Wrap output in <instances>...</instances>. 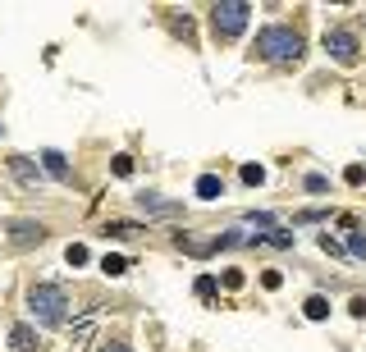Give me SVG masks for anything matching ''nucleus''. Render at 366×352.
<instances>
[{"label": "nucleus", "mask_w": 366, "mask_h": 352, "mask_svg": "<svg viewBox=\"0 0 366 352\" xmlns=\"http://www.w3.org/2000/svg\"><path fill=\"white\" fill-rule=\"evenodd\" d=\"M252 51L261 60H270V65H298L302 60V37L293 33V28H284V23H275V28H261V33H256Z\"/></svg>", "instance_id": "f257e3e1"}, {"label": "nucleus", "mask_w": 366, "mask_h": 352, "mask_svg": "<svg viewBox=\"0 0 366 352\" xmlns=\"http://www.w3.org/2000/svg\"><path fill=\"white\" fill-rule=\"evenodd\" d=\"M69 307V288L65 284H33L28 288V311L37 325H60Z\"/></svg>", "instance_id": "f03ea898"}, {"label": "nucleus", "mask_w": 366, "mask_h": 352, "mask_svg": "<svg viewBox=\"0 0 366 352\" xmlns=\"http://www.w3.org/2000/svg\"><path fill=\"white\" fill-rule=\"evenodd\" d=\"M247 19H252V5L247 0H220V5H211V28H215L220 42H233L247 28Z\"/></svg>", "instance_id": "7ed1b4c3"}, {"label": "nucleus", "mask_w": 366, "mask_h": 352, "mask_svg": "<svg viewBox=\"0 0 366 352\" xmlns=\"http://www.w3.org/2000/svg\"><path fill=\"white\" fill-rule=\"evenodd\" d=\"M325 51H330L339 65H357V51H362V46H357V37L348 33V28H330V33H325Z\"/></svg>", "instance_id": "20e7f679"}, {"label": "nucleus", "mask_w": 366, "mask_h": 352, "mask_svg": "<svg viewBox=\"0 0 366 352\" xmlns=\"http://www.w3.org/2000/svg\"><path fill=\"white\" fill-rule=\"evenodd\" d=\"M42 238H46V224H37V220H14L10 224L14 247H33V242H42Z\"/></svg>", "instance_id": "39448f33"}, {"label": "nucleus", "mask_w": 366, "mask_h": 352, "mask_svg": "<svg viewBox=\"0 0 366 352\" xmlns=\"http://www.w3.org/2000/svg\"><path fill=\"white\" fill-rule=\"evenodd\" d=\"M10 174L19 178L23 187H42V165H33V160H28V156H10Z\"/></svg>", "instance_id": "423d86ee"}, {"label": "nucleus", "mask_w": 366, "mask_h": 352, "mask_svg": "<svg viewBox=\"0 0 366 352\" xmlns=\"http://www.w3.org/2000/svg\"><path fill=\"white\" fill-rule=\"evenodd\" d=\"M42 169L51 178H60V183H74V169H69V160L60 151H42Z\"/></svg>", "instance_id": "0eeeda50"}, {"label": "nucleus", "mask_w": 366, "mask_h": 352, "mask_svg": "<svg viewBox=\"0 0 366 352\" xmlns=\"http://www.w3.org/2000/svg\"><path fill=\"white\" fill-rule=\"evenodd\" d=\"M10 348L14 352H37V348H42V339H37L33 325H14V330H10Z\"/></svg>", "instance_id": "6e6552de"}, {"label": "nucleus", "mask_w": 366, "mask_h": 352, "mask_svg": "<svg viewBox=\"0 0 366 352\" xmlns=\"http://www.w3.org/2000/svg\"><path fill=\"white\" fill-rule=\"evenodd\" d=\"M197 197L201 201H220L224 197V178L220 174H201L197 178Z\"/></svg>", "instance_id": "1a4fd4ad"}, {"label": "nucleus", "mask_w": 366, "mask_h": 352, "mask_svg": "<svg viewBox=\"0 0 366 352\" xmlns=\"http://www.w3.org/2000/svg\"><path fill=\"white\" fill-rule=\"evenodd\" d=\"M138 206L151 210V215H178V201H160L156 192H142V197H138Z\"/></svg>", "instance_id": "9d476101"}, {"label": "nucleus", "mask_w": 366, "mask_h": 352, "mask_svg": "<svg viewBox=\"0 0 366 352\" xmlns=\"http://www.w3.org/2000/svg\"><path fill=\"white\" fill-rule=\"evenodd\" d=\"M252 242H266V247H293V233H289V229H279V224H275L270 233H256Z\"/></svg>", "instance_id": "9b49d317"}, {"label": "nucleus", "mask_w": 366, "mask_h": 352, "mask_svg": "<svg viewBox=\"0 0 366 352\" xmlns=\"http://www.w3.org/2000/svg\"><path fill=\"white\" fill-rule=\"evenodd\" d=\"M302 311H307V320H325V316H330V302H325L321 293H311L307 302H302Z\"/></svg>", "instance_id": "f8f14e48"}, {"label": "nucleus", "mask_w": 366, "mask_h": 352, "mask_svg": "<svg viewBox=\"0 0 366 352\" xmlns=\"http://www.w3.org/2000/svg\"><path fill=\"white\" fill-rule=\"evenodd\" d=\"M106 233H115V238H138V233H147L142 224H133V220H110L106 224Z\"/></svg>", "instance_id": "ddd939ff"}, {"label": "nucleus", "mask_w": 366, "mask_h": 352, "mask_svg": "<svg viewBox=\"0 0 366 352\" xmlns=\"http://www.w3.org/2000/svg\"><path fill=\"white\" fill-rule=\"evenodd\" d=\"M348 252H353L357 261H366V233H348Z\"/></svg>", "instance_id": "4468645a"}, {"label": "nucleus", "mask_w": 366, "mask_h": 352, "mask_svg": "<svg viewBox=\"0 0 366 352\" xmlns=\"http://www.w3.org/2000/svg\"><path fill=\"white\" fill-rule=\"evenodd\" d=\"M101 270H106V275H124V270H128V261H124V256H106V261H101Z\"/></svg>", "instance_id": "2eb2a0df"}, {"label": "nucleus", "mask_w": 366, "mask_h": 352, "mask_svg": "<svg viewBox=\"0 0 366 352\" xmlns=\"http://www.w3.org/2000/svg\"><path fill=\"white\" fill-rule=\"evenodd\" d=\"M110 169H115L119 178H128V174H133V160H128V156H115V160H110Z\"/></svg>", "instance_id": "dca6fc26"}, {"label": "nucleus", "mask_w": 366, "mask_h": 352, "mask_svg": "<svg viewBox=\"0 0 366 352\" xmlns=\"http://www.w3.org/2000/svg\"><path fill=\"white\" fill-rule=\"evenodd\" d=\"M65 256H69V265H88V247H83V242H74Z\"/></svg>", "instance_id": "f3484780"}, {"label": "nucleus", "mask_w": 366, "mask_h": 352, "mask_svg": "<svg viewBox=\"0 0 366 352\" xmlns=\"http://www.w3.org/2000/svg\"><path fill=\"white\" fill-rule=\"evenodd\" d=\"M261 178H266V169H261V165H243V183H261Z\"/></svg>", "instance_id": "a211bd4d"}, {"label": "nucleus", "mask_w": 366, "mask_h": 352, "mask_svg": "<svg viewBox=\"0 0 366 352\" xmlns=\"http://www.w3.org/2000/svg\"><path fill=\"white\" fill-rule=\"evenodd\" d=\"M325 187H330V178H325V174H307V192H325Z\"/></svg>", "instance_id": "6ab92c4d"}, {"label": "nucleus", "mask_w": 366, "mask_h": 352, "mask_svg": "<svg viewBox=\"0 0 366 352\" xmlns=\"http://www.w3.org/2000/svg\"><path fill=\"white\" fill-rule=\"evenodd\" d=\"M197 297H215V279H211V275L197 279Z\"/></svg>", "instance_id": "aec40b11"}, {"label": "nucleus", "mask_w": 366, "mask_h": 352, "mask_svg": "<svg viewBox=\"0 0 366 352\" xmlns=\"http://www.w3.org/2000/svg\"><path fill=\"white\" fill-rule=\"evenodd\" d=\"M344 178H348V183H366V169H362V165H348Z\"/></svg>", "instance_id": "412c9836"}, {"label": "nucleus", "mask_w": 366, "mask_h": 352, "mask_svg": "<svg viewBox=\"0 0 366 352\" xmlns=\"http://www.w3.org/2000/svg\"><path fill=\"white\" fill-rule=\"evenodd\" d=\"M348 311H353V316L362 320V316H366V297H353V302H348Z\"/></svg>", "instance_id": "4be33fe9"}, {"label": "nucleus", "mask_w": 366, "mask_h": 352, "mask_svg": "<svg viewBox=\"0 0 366 352\" xmlns=\"http://www.w3.org/2000/svg\"><path fill=\"white\" fill-rule=\"evenodd\" d=\"M101 352H128V343H119V339H110V343H106V348H101Z\"/></svg>", "instance_id": "5701e85b"}]
</instances>
